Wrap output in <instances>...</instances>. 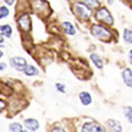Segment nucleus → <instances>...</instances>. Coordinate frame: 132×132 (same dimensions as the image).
I'll list each match as a JSON object with an SVG mask.
<instances>
[{
	"label": "nucleus",
	"mask_w": 132,
	"mask_h": 132,
	"mask_svg": "<svg viewBox=\"0 0 132 132\" xmlns=\"http://www.w3.org/2000/svg\"><path fill=\"white\" fill-rule=\"evenodd\" d=\"M92 32L95 36H97V38L104 40V41H107L111 38V32L109 30H107L105 27L100 26V24H95V26H93Z\"/></svg>",
	"instance_id": "nucleus-1"
},
{
	"label": "nucleus",
	"mask_w": 132,
	"mask_h": 132,
	"mask_svg": "<svg viewBox=\"0 0 132 132\" xmlns=\"http://www.w3.org/2000/svg\"><path fill=\"white\" fill-rule=\"evenodd\" d=\"M96 18L98 21H101L107 24H112L113 23V18L110 14V12L106 9V8H101L96 12Z\"/></svg>",
	"instance_id": "nucleus-2"
},
{
	"label": "nucleus",
	"mask_w": 132,
	"mask_h": 132,
	"mask_svg": "<svg viewBox=\"0 0 132 132\" xmlns=\"http://www.w3.org/2000/svg\"><path fill=\"white\" fill-rule=\"evenodd\" d=\"M81 132H106V130L97 122H87L82 126Z\"/></svg>",
	"instance_id": "nucleus-3"
},
{
	"label": "nucleus",
	"mask_w": 132,
	"mask_h": 132,
	"mask_svg": "<svg viewBox=\"0 0 132 132\" xmlns=\"http://www.w3.org/2000/svg\"><path fill=\"white\" fill-rule=\"evenodd\" d=\"M18 24L20 26V28L22 29L23 31H30L31 29V19H30V15L28 13H24V14H21L20 18L18 19Z\"/></svg>",
	"instance_id": "nucleus-4"
},
{
	"label": "nucleus",
	"mask_w": 132,
	"mask_h": 132,
	"mask_svg": "<svg viewBox=\"0 0 132 132\" xmlns=\"http://www.w3.org/2000/svg\"><path fill=\"white\" fill-rule=\"evenodd\" d=\"M75 12L82 19H87L92 14V10L88 9L86 6H84L82 3H76L75 5Z\"/></svg>",
	"instance_id": "nucleus-5"
},
{
	"label": "nucleus",
	"mask_w": 132,
	"mask_h": 132,
	"mask_svg": "<svg viewBox=\"0 0 132 132\" xmlns=\"http://www.w3.org/2000/svg\"><path fill=\"white\" fill-rule=\"evenodd\" d=\"M10 65L13 68L18 69V71H23L27 66V61H26V59H23V57L16 56V57H13V59L10 60Z\"/></svg>",
	"instance_id": "nucleus-6"
},
{
	"label": "nucleus",
	"mask_w": 132,
	"mask_h": 132,
	"mask_svg": "<svg viewBox=\"0 0 132 132\" xmlns=\"http://www.w3.org/2000/svg\"><path fill=\"white\" fill-rule=\"evenodd\" d=\"M24 126H26V128L28 130H30L32 132L36 131L40 128V125H39L38 120H35V119H33V118L26 119V120H24Z\"/></svg>",
	"instance_id": "nucleus-7"
},
{
	"label": "nucleus",
	"mask_w": 132,
	"mask_h": 132,
	"mask_svg": "<svg viewBox=\"0 0 132 132\" xmlns=\"http://www.w3.org/2000/svg\"><path fill=\"white\" fill-rule=\"evenodd\" d=\"M79 99L81 101V104L84 106H88L92 104V96H90V94L87 93V92H82L79 94Z\"/></svg>",
	"instance_id": "nucleus-8"
},
{
	"label": "nucleus",
	"mask_w": 132,
	"mask_h": 132,
	"mask_svg": "<svg viewBox=\"0 0 132 132\" xmlns=\"http://www.w3.org/2000/svg\"><path fill=\"white\" fill-rule=\"evenodd\" d=\"M131 75H132V73H131L130 68H126L122 73V78H123V80H125V84L127 86H129V87H131V82H132V76Z\"/></svg>",
	"instance_id": "nucleus-9"
},
{
	"label": "nucleus",
	"mask_w": 132,
	"mask_h": 132,
	"mask_svg": "<svg viewBox=\"0 0 132 132\" xmlns=\"http://www.w3.org/2000/svg\"><path fill=\"white\" fill-rule=\"evenodd\" d=\"M62 27H63V30L65 33H67V34L69 35H74L76 33V30H75V28H74V26L71 23V22H68V21H66V22H63V24H62Z\"/></svg>",
	"instance_id": "nucleus-10"
},
{
	"label": "nucleus",
	"mask_w": 132,
	"mask_h": 132,
	"mask_svg": "<svg viewBox=\"0 0 132 132\" xmlns=\"http://www.w3.org/2000/svg\"><path fill=\"white\" fill-rule=\"evenodd\" d=\"M107 125L109 126V128L113 132H122V127H121V125L118 121H116V120H108V121H107Z\"/></svg>",
	"instance_id": "nucleus-11"
},
{
	"label": "nucleus",
	"mask_w": 132,
	"mask_h": 132,
	"mask_svg": "<svg viewBox=\"0 0 132 132\" xmlns=\"http://www.w3.org/2000/svg\"><path fill=\"white\" fill-rule=\"evenodd\" d=\"M23 73L26 74L27 76H35V75H38V74H39V71H38V68H36L35 66L27 65L26 68L23 69Z\"/></svg>",
	"instance_id": "nucleus-12"
},
{
	"label": "nucleus",
	"mask_w": 132,
	"mask_h": 132,
	"mask_svg": "<svg viewBox=\"0 0 132 132\" xmlns=\"http://www.w3.org/2000/svg\"><path fill=\"white\" fill-rule=\"evenodd\" d=\"M90 60L93 61V63L95 64V66H96L97 68H102V66H104V63H102L101 57L99 56L98 54H96V53H93V54L90 55Z\"/></svg>",
	"instance_id": "nucleus-13"
},
{
	"label": "nucleus",
	"mask_w": 132,
	"mask_h": 132,
	"mask_svg": "<svg viewBox=\"0 0 132 132\" xmlns=\"http://www.w3.org/2000/svg\"><path fill=\"white\" fill-rule=\"evenodd\" d=\"M12 34V29L9 24H5V26H0V35L1 36H7V38H10Z\"/></svg>",
	"instance_id": "nucleus-14"
},
{
	"label": "nucleus",
	"mask_w": 132,
	"mask_h": 132,
	"mask_svg": "<svg viewBox=\"0 0 132 132\" xmlns=\"http://www.w3.org/2000/svg\"><path fill=\"white\" fill-rule=\"evenodd\" d=\"M9 130H10V132H21V130H23V128L20 123L13 122L9 126Z\"/></svg>",
	"instance_id": "nucleus-15"
},
{
	"label": "nucleus",
	"mask_w": 132,
	"mask_h": 132,
	"mask_svg": "<svg viewBox=\"0 0 132 132\" xmlns=\"http://www.w3.org/2000/svg\"><path fill=\"white\" fill-rule=\"evenodd\" d=\"M123 39H125L126 42L128 43H131V40H132V33L131 30H125V33H123Z\"/></svg>",
	"instance_id": "nucleus-16"
},
{
	"label": "nucleus",
	"mask_w": 132,
	"mask_h": 132,
	"mask_svg": "<svg viewBox=\"0 0 132 132\" xmlns=\"http://www.w3.org/2000/svg\"><path fill=\"white\" fill-rule=\"evenodd\" d=\"M82 5L84 6H86L89 9H92V8H96V7H98L99 6V2L98 1H85V2H82Z\"/></svg>",
	"instance_id": "nucleus-17"
},
{
	"label": "nucleus",
	"mask_w": 132,
	"mask_h": 132,
	"mask_svg": "<svg viewBox=\"0 0 132 132\" xmlns=\"http://www.w3.org/2000/svg\"><path fill=\"white\" fill-rule=\"evenodd\" d=\"M8 14H9V10L6 7H0V19L6 18V16H8Z\"/></svg>",
	"instance_id": "nucleus-18"
},
{
	"label": "nucleus",
	"mask_w": 132,
	"mask_h": 132,
	"mask_svg": "<svg viewBox=\"0 0 132 132\" xmlns=\"http://www.w3.org/2000/svg\"><path fill=\"white\" fill-rule=\"evenodd\" d=\"M55 87H56V89L57 90H60L61 93H65V86H64V84H61V82H57V84L55 85Z\"/></svg>",
	"instance_id": "nucleus-19"
},
{
	"label": "nucleus",
	"mask_w": 132,
	"mask_h": 132,
	"mask_svg": "<svg viewBox=\"0 0 132 132\" xmlns=\"http://www.w3.org/2000/svg\"><path fill=\"white\" fill-rule=\"evenodd\" d=\"M126 117H127L128 120H129V122H131V120H132V117H131V107H129L128 109H126Z\"/></svg>",
	"instance_id": "nucleus-20"
},
{
	"label": "nucleus",
	"mask_w": 132,
	"mask_h": 132,
	"mask_svg": "<svg viewBox=\"0 0 132 132\" xmlns=\"http://www.w3.org/2000/svg\"><path fill=\"white\" fill-rule=\"evenodd\" d=\"M51 132H66V131L61 127H55V128H53Z\"/></svg>",
	"instance_id": "nucleus-21"
},
{
	"label": "nucleus",
	"mask_w": 132,
	"mask_h": 132,
	"mask_svg": "<svg viewBox=\"0 0 132 132\" xmlns=\"http://www.w3.org/2000/svg\"><path fill=\"white\" fill-rule=\"evenodd\" d=\"M5 107H6V102L2 101V100H0V111H1L2 109H5Z\"/></svg>",
	"instance_id": "nucleus-22"
},
{
	"label": "nucleus",
	"mask_w": 132,
	"mask_h": 132,
	"mask_svg": "<svg viewBox=\"0 0 132 132\" xmlns=\"http://www.w3.org/2000/svg\"><path fill=\"white\" fill-rule=\"evenodd\" d=\"M7 68V65L6 63H0V71H3V69Z\"/></svg>",
	"instance_id": "nucleus-23"
},
{
	"label": "nucleus",
	"mask_w": 132,
	"mask_h": 132,
	"mask_svg": "<svg viewBox=\"0 0 132 132\" xmlns=\"http://www.w3.org/2000/svg\"><path fill=\"white\" fill-rule=\"evenodd\" d=\"M5 2L8 3V5H13V3H14V1H8V0H6Z\"/></svg>",
	"instance_id": "nucleus-24"
},
{
	"label": "nucleus",
	"mask_w": 132,
	"mask_h": 132,
	"mask_svg": "<svg viewBox=\"0 0 132 132\" xmlns=\"http://www.w3.org/2000/svg\"><path fill=\"white\" fill-rule=\"evenodd\" d=\"M3 41H5V40H3V36H1V35H0V43H2Z\"/></svg>",
	"instance_id": "nucleus-25"
},
{
	"label": "nucleus",
	"mask_w": 132,
	"mask_h": 132,
	"mask_svg": "<svg viewBox=\"0 0 132 132\" xmlns=\"http://www.w3.org/2000/svg\"><path fill=\"white\" fill-rule=\"evenodd\" d=\"M2 55H3V53H2L1 51H0V59H1V57H2Z\"/></svg>",
	"instance_id": "nucleus-26"
},
{
	"label": "nucleus",
	"mask_w": 132,
	"mask_h": 132,
	"mask_svg": "<svg viewBox=\"0 0 132 132\" xmlns=\"http://www.w3.org/2000/svg\"><path fill=\"white\" fill-rule=\"evenodd\" d=\"M21 132H28L27 130H21Z\"/></svg>",
	"instance_id": "nucleus-27"
}]
</instances>
